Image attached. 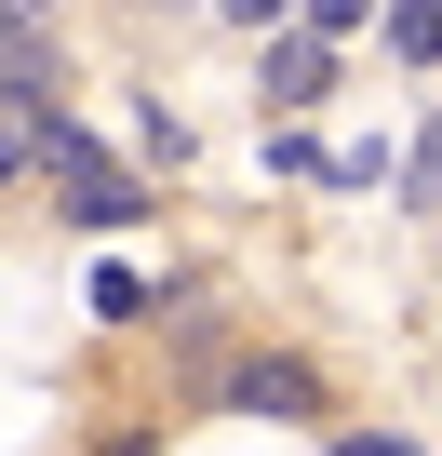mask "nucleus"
Here are the masks:
<instances>
[{
  "instance_id": "obj_1",
  "label": "nucleus",
  "mask_w": 442,
  "mask_h": 456,
  "mask_svg": "<svg viewBox=\"0 0 442 456\" xmlns=\"http://www.w3.org/2000/svg\"><path fill=\"white\" fill-rule=\"evenodd\" d=\"M41 175H54V201H68L81 228H134V215H148V188H134V175H121L81 121H68V108L41 121Z\"/></svg>"
},
{
  "instance_id": "obj_2",
  "label": "nucleus",
  "mask_w": 442,
  "mask_h": 456,
  "mask_svg": "<svg viewBox=\"0 0 442 456\" xmlns=\"http://www.w3.org/2000/svg\"><path fill=\"white\" fill-rule=\"evenodd\" d=\"M0 108L54 121V14L41 0H0Z\"/></svg>"
},
{
  "instance_id": "obj_3",
  "label": "nucleus",
  "mask_w": 442,
  "mask_h": 456,
  "mask_svg": "<svg viewBox=\"0 0 442 456\" xmlns=\"http://www.w3.org/2000/svg\"><path fill=\"white\" fill-rule=\"evenodd\" d=\"M322 81H335V41H309V28H282V41H269V108H309Z\"/></svg>"
},
{
  "instance_id": "obj_4",
  "label": "nucleus",
  "mask_w": 442,
  "mask_h": 456,
  "mask_svg": "<svg viewBox=\"0 0 442 456\" xmlns=\"http://www.w3.org/2000/svg\"><path fill=\"white\" fill-rule=\"evenodd\" d=\"M242 403H282V416H309L322 389H309V362H242Z\"/></svg>"
},
{
  "instance_id": "obj_5",
  "label": "nucleus",
  "mask_w": 442,
  "mask_h": 456,
  "mask_svg": "<svg viewBox=\"0 0 442 456\" xmlns=\"http://www.w3.org/2000/svg\"><path fill=\"white\" fill-rule=\"evenodd\" d=\"M389 41H402L415 68H442V0H389Z\"/></svg>"
},
{
  "instance_id": "obj_6",
  "label": "nucleus",
  "mask_w": 442,
  "mask_h": 456,
  "mask_svg": "<svg viewBox=\"0 0 442 456\" xmlns=\"http://www.w3.org/2000/svg\"><path fill=\"white\" fill-rule=\"evenodd\" d=\"M14 175H41V121H28V108H0V188H14Z\"/></svg>"
},
{
  "instance_id": "obj_7",
  "label": "nucleus",
  "mask_w": 442,
  "mask_h": 456,
  "mask_svg": "<svg viewBox=\"0 0 442 456\" xmlns=\"http://www.w3.org/2000/svg\"><path fill=\"white\" fill-rule=\"evenodd\" d=\"M402 201H442V108H429V134H415V161H402Z\"/></svg>"
},
{
  "instance_id": "obj_8",
  "label": "nucleus",
  "mask_w": 442,
  "mask_h": 456,
  "mask_svg": "<svg viewBox=\"0 0 442 456\" xmlns=\"http://www.w3.org/2000/svg\"><path fill=\"white\" fill-rule=\"evenodd\" d=\"M214 14H229V28H255V41H282V28L309 14V0H214Z\"/></svg>"
},
{
  "instance_id": "obj_9",
  "label": "nucleus",
  "mask_w": 442,
  "mask_h": 456,
  "mask_svg": "<svg viewBox=\"0 0 442 456\" xmlns=\"http://www.w3.org/2000/svg\"><path fill=\"white\" fill-rule=\"evenodd\" d=\"M375 0H309V41H335V28H362Z\"/></svg>"
},
{
  "instance_id": "obj_10",
  "label": "nucleus",
  "mask_w": 442,
  "mask_h": 456,
  "mask_svg": "<svg viewBox=\"0 0 442 456\" xmlns=\"http://www.w3.org/2000/svg\"><path fill=\"white\" fill-rule=\"evenodd\" d=\"M335 456H415V443H402V429H349Z\"/></svg>"
}]
</instances>
